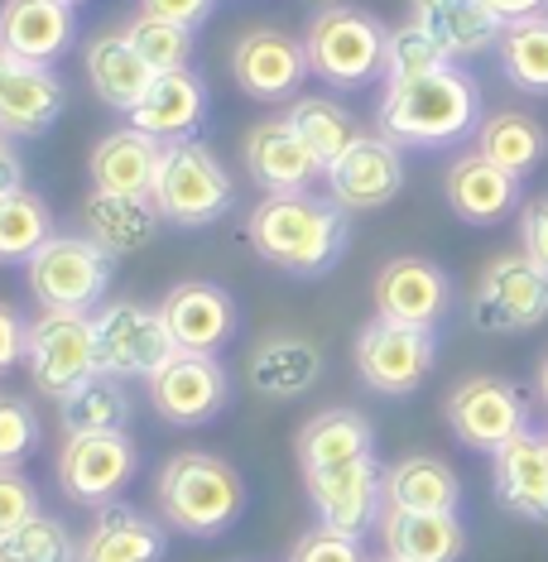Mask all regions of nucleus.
Listing matches in <instances>:
<instances>
[{
	"label": "nucleus",
	"mask_w": 548,
	"mask_h": 562,
	"mask_svg": "<svg viewBox=\"0 0 548 562\" xmlns=\"http://www.w3.org/2000/svg\"><path fill=\"white\" fill-rule=\"evenodd\" d=\"M97 327V366L101 375L116 380H149L155 370L178 351L169 327H164L159 303H107L101 313H92Z\"/></svg>",
	"instance_id": "obj_9"
},
{
	"label": "nucleus",
	"mask_w": 548,
	"mask_h": 562,
	"mask_svg": "<svg viewBox=\"0 0 548 562\" xmlns=\"http://www.w3.org/2000/svg\"><path fill=\"white\" fill-rule=\"evenodd\" d=\"M284 121L294 125L303 145L323 159V169H327V164H337L356 145V139L366 135L361 125L351 121V111H342L337 101H327V97H294V106L284 111Z\"/></svg>",
	"instance_id": "obj_38"
},
{
	"label": "nucleus",
	"mask_w": 548,
	"mask_h": 562,
	"mask_svg": "<svg viewBox=\"0 0 548 562\" xmlns=\"http://www.w3.org/2000/svg\"><path fill=\"white\" fill-rule=\"evenodd\" d=\"M380 481H385V471L376 467V457H356V462L309 471V476H303L309 501L317 509V524L356 533V539L385 515V491H380Z\"/></svg>",
	"instance_id": "obj_14"
},
{
	"label": "nucleus",
	"mask_w": 548,
	"mask_h": 562,
	"mask_svg": "<svg viewBox=\"0 0 548 562\" xmlns=\"http://www.w3.org/2000/svg\"><path fill=\"white\" fill-rule=\"evenodd\" d=\"M448 308H452V279L443 274L433 260L394 255V260L380 265V274H376V317L438 331V323L448 317Z\"/></svg>",
	"instance_id": "obj_18"
},
{
	"label": "nucleus",
	"mask_w": 548,
	"mask_h": 562,
	"mask_svg": "<svg viewBox=\"0 0 548 562\" xmlns=\"http://www.w3.org/2000/svg\"><path fill=\"white\" fill-rule=\"evenodd\" d=\"M313 72L303 40L284 30H250L232 48V78L250 101H289L299 97L303 78Z\"/></svg>",
	"instance_id": "obj_15"
},
{
	"label": "nucleus",
	"mask_w": 548,
	"mask_h": 562,
	"mask_svg": "<svg viewBox=\"0 0 548 562\" xmlns=\"http://www.w3.org/2000/svg\"><path fill=\"white\" fill-rule=\"evenodd\" d=\"M34 515H44L34 481L24 476L20 467H5V471H0V539H5V533H15L20 524H30Z\"/></svg>",
	"instance_id": "obj_44"
},
{
	"label": "nucleus",
	"mask_w": 548,
	"mask_h": 562,
	"mask_svg": "<svg viewBox=\"0 0 548 562\" xmlns=\"http://www.w3.org/2000/svg\"><path fill=\"white\" fill-rule=\"evenodd\" d=\"M380 543L394 562H457L467 553V529L457 515H414V509H385L380 515Z\"/></svg>",
	"instance_id": "obj_32"
},
{
	"label": "nucleus",
	"mask_w": 548,
	"mask_h": 562,
	"mask_svg": "<svg viewBox=\"0 0 548 562\" xmlns=\"http://www.w3.org/2000/svg\"><path fill=\"white\" fill-rule=\"evenodd\" d=\"M164 139L135 131V125H121V131L101 135L92 159H87V178L92 188H107V193H139L149 198L159 178V164H164Z\"/></svg>",
	"instance_id": "obj_26"
},
{
	"label": "nucleus",
	"mask_w": 548,
	"mask_h": 562,
	"mask_svg": "<svg viewBox=\"0 0 548 562\" xmlns=\"http://www.w3.org/2000/svg\"><path fill=\"white\" fill-rule=\"evenodd\" d=\"M111 274H116V255L101 250L87 232H58L24 265L30 299L44 313H92L107 299Z\"/></svg>",
	"instance_id": "obj_4"
},
{
	"label": "nucleus",
	"mask_w": 548,
	"mask_h": 562,
	"mask_svg": "<svg viewBox=\"0 0 548 562\" xmlns=\"http://www.w3.org/2000/svg\"><path fill=\"white\" fill-rule=\"evenodd\" d=\"M294 452H299V471L309 476V471H327L356 462V457H376V432L361 408H323L299 428Z\"/></svg>",
	"instance_id": "obj_33"
},
{
	"label": "nucleus",
	"mask_w": 548,
	"mask_h": 562,
	"mask_svg": "<svg viewBox=\"0 0 548 562\" xmlns=\"http://www.w3.org/2000/svg\"><path fill=\"white\" fill-rule=\"evenodd\" d=\"M63 106H68V87L54 68L0 48V131L15 139H40L58 125Z\"/></svg>",
	"instance_id": "obj_16"
},
{
	"label": "nucleus",
	"mask_w": 548,
	"mask_h": 562,
	"mask_svg": "<svg viewBox=\"0 0 548 562\" xmlns=\"http://www.w3.org/2000/svg\"><path fill=\"white\" fill-rule=\"evenodd\" d=\"M54 236V207L44 202V193L20 188L0 198V265H30Z\"/></svg>",
	"instance_id": "obj_36"
},
{
	"label": "nucleus",
	"mask_w": 548,
	"mask_h": 562,
	"mask_svg": "<svg viewBox=\"0 0 548 562\" xmlns=\"http://www.w3.org/2000/svg\"><path fill=\"white\" fill-rule=\"evenodd\" d=\"M246 375L255 394H265V400H299L323 375V351L299 331H270L265 341H255Z\"/></svg>",
	"instance_id": "obj_27"
},
{
	"label": "nucleus",
	"mask_w": 548,
	"mask_h": 562,
	"mask_svg": "<svg viewBox=\"0 0 548 562\" xmlns=\"http://www.w3.org/2000/svg\"><path fill=\"white\" fill-rule=\"evenodd\" d=\"M34 390L48 400H68L78 385L97 375V327L92 313H40L30 323V347H24Z\"/></svg>",
	"instance_id": "obj_8"
},
{
	"label": "nucleus",
	"mask_w": 548,
	"mask_h": 562,
	"mask_svg": "<svg viewBox=\"0 0 548 562\" xmlns=\"http://www.w3.org/2000/svg\"><path fill=\"white\" fill-rule=\"evenodd\" d=\"M443 193H448V207L457 222L467 226H495L515 212L519 202V178L505 173L501 164H491L487 155H462L452 159L448 178H443Z\"/></svg>",
	"instance_id": "obj_24"
},
{
	"label": "nucleus",
	"mask_w": 548,
	"mask_h": 562,
	"mask_svg": "<svg viewBox=\"0 0 548 562\" xmlns=\"http://www.w3.org/2000/svg\"><path fill=\"white\" fill-rule=\"evenodd\" d=\"M481 116V87L471 72H462L457 63L424 78H404L385 82L376 111V135L394 139L400 149H443L467 139Z\"/></svg>",
	"instance_id": "obj_1"
},
{
	"label": "nucleus",
	"mask_w": 548,
	"mask_h": 562,
	"mask_svg": "<svg viewBox=\"0 0 548 562\" xmlns=\"http://www.w3.org/2000/svg\"><path fill=\"white\" fill-rule=\"evenodd\" d=\"M443 414H448V428L457 432V442L471 447V452H501L510 438H519L529 428L525 394L501 375H467L448 394Z\"/></svg>",
	"instance_id": "obj_12"
},
{
	"label": "nucleus",
	"mask_w": 548,
	"mask_h": 562,
	"mask_svg": "<svg viewBox=\"0 0 548 562\" xmlns=\"http://www.w3.org/2000/svg\"><path fill=\"white\" fill-rule=\"evenodd\" d=\"M40 447V414L30 408L24 394L0 390V471L24 467Z\"/></svg>",
	"instance_id": "obj_42"
},
{
	"label": "nucleus",
	"mask_w": 548,
	"mask_h": 562,
	"mask_svg": "<svg viewBox=\"0 0 548 562\" xmlns=\"http://www.w3.org/2000/svg\"><path fill=\"white\" fill-rule=\"evenodd\" d=\"M385 40L390 30L380 24L371 10L361 5H323L309 20L303 48H309L313 78H323L327 87H366L376 72H385Z\"/></svg>",
	"instance_id": "obj_5"
},
{
	"label": "nucleus",
	"mask_w": 548,
	"mask_h": 562,
	"mask_svg": "<svg viewBox=\"0 0 548 562\" xmlns=\"http://www.w3.org/2000/svg\"><path fill=\"white\" fill-rule=\"evenodd\" d=\"M149 202L174 226H212L232 212L236 188H232V173L222 169V159L202 139H178V145L164 149Z\"/></svg>",
	"instance_id": "obj_6"
},
{
	"label": "nucleus",
	"mask_w": 548,
	"mask_h": 562,
	"mask_svg": "<svg viewBox=\"0 0 548 562\" xmlns=\"http://www.w3.org/2000/svg\"><path fill=\"white\" fill-rule=\"evenodd\" d=\"M82 226L101 250L135 255L159 236L164 216H159L155 202L139 198V193H107V188H92V193L82 198Z\"/></svg>",
	"instance_id": "obj_29"
},
{
	"label": "nucleus",
	"mask_w": 548,
	"mask_h": 562,
	"mask_svg": "<svg viewBox=\"0 0 548 562\" xmlns=\"http://www.w3.org/2000/svg\"><path fill=\"white\" fill-rule=\"evenodd\" d=\"M139 471V447L131 432H72L58 452V485L72 505L107 509Z\"/></svg>",
	"instance_id": "obj_11"
},
{
	"label": "nucleus",
	"mask_w": 548,
	"mask_h": 562,
	"mask_svg": "<svg viewBox=\"0 0 548 562\" xmlns=\"http://www.w3.org/2000/svg\"><path fill=\"white\" fill-rule=\"evenodd\" d=\"M356 375L366 380L376 394H414L438 366V331L433 327H410V323H390V317H371L356 331Z\"/></svg>",
	"instance_id": "obj_7"
},
{
	"label": "nucleus",
	"mask_w": 548,
	"mask_h": 562,
	"mask_svg": "<svg viewBox=\"0 0 548 562\" xmlns=\"http://www.w3.org/2000/svg\"><path fill=\"white\" fill-rule=\"evenodd\" d=\"M139 10H145V15H159V20L183 24V30H198V24L212 20L216 0H139Z\"/></svg>",
	"instance_id": "obj_47"
},
{
	"label": "nucleus",
	"mask_w": 548,
	"mask_h": 562,
	"mask_svg": "<svg viewBox=\"0 0 548 562\" xmlns=\"http://www.w3.org/2000/svg\"><path fill=\"white\" fill-rule=\"evenodd\" d=\"M246 236L265 265L284 274H327L347 255V212L333 198L279 193L250 212Z\"/></svg>",
	"instance_id": "obj_2"
},
{
	"label": "nucleus",
	"mask_w": 548,
	"mask_h": 562,
	"mask_svg": "<svg viewBox=\"0 0 548 562\" xmlns=\"http://www.w3.org/2000/svg\"><path fill=\"white\" fill-rule=\"evenodd\" d=\"M68 5H82V0H68Z\"/></svg>",
	"instance_id": "obj_51"
},
{
	"label": "nucleus",
	"mask_w": 548,
	"mask_h": 562,
	"mask_svg": "<svg viewBox=\"0 0 548 562\" xmlns=\"http://www.w3.org/2000/svg\"><path fill=\"white\" fill-rule=\"evenodd\" d=\"M202 121H208V82L198 72H155V82L145 87L139 106L131 111V125L145 135L178 145V139H198Z\"/></svg>",
	"instance_id": "obj_23"
},
{
	"label": "nucleus",
	"mask_w": 548,
	"mask_h": 562,
	"mask_svg": "<svg viewBox=\"0 0 548 562\" xmlns=\"http://www.w3.org/2000/svg\"><path fill=\"white\" fill-rule=\"evenodd\" d=\"M24 188V155H20V139L0 131V198L20 193Z\"/></svg>",
	"instance_id": "obj_48"
},
{
	"label": "nucleus",
	"mask_w": 548,
	"mask_h": 562,
	"mask_svg": "<svg viewBox=\"0 0 548 562\" xmlns=\"http://www.w3.org/2000/svg\"><path fill=\"white\" fill-rule=\"evenodd\" d=\"M78 5L68 0H0V48L54 68L78 40Z\"/></svg>",
	"instance_id": "obj_21"
},
{
	"label": "nucleus",
	"mask_w": 548,
	"mask_h": 562,
	"mask_svg": "<svg viewBox=\"0 0 548 562\" xmlns=\"http://www.w3.org/2000/svg\"><path fill=\"white\" fill-rule=\"evenodd\" d=\"M246 173L255 188H265V198L279 193H309L317 178H327L323 159L313 155L309 145L299 139V131L284 116L279 121H260L246 131Z\"/></svg>",
	"instance_id": "obj_20"
},
{
	"label": "nucleus",
	"mask_w": 548,
	"mask_h": 562,
	"mask_svg": "<svg viewBox=\"0 0 548 562\" xmlns=\"http://www.w3.org/2000/svg\"><path fill=\"white\" fill-rule=\"evenodd\" d=\"M487 10H495L505 24L510 20H529V15H548V0H481Z\"/></svg>",
	"instance_id": "obj_49"
},
{
	"label": "nucleus",
	"mask_w": 548,
	"mask_h": 562,
	"mask_svg": "<svg viewBox=\"0 0 548 562\" xmlns=\"http://www.w3.org/2000/svg\"><path fill=\"white\" fill-rule=\"evenodd\" d=\"M539 400H544V408H548V356L539 361Z\"/></svg>",
	"instance_id": "obj_50"
},
{
	"label": "nucleus",
	"mask_w": 548,
	"mask_h": 562,
	"mask_svg": "<svg viewBox=\"0 0 548 562\" xmlns=\"http://www.w3.org/2000/svg\"><path fill=\"white\" fill-rule=\"evenodd\" d=\"M385 509H414V515H457L462 505V481L443 457L414 452L400 457L394 467H385Z\"/></svg>",
	"instance_id": "obj_30"
},
{
	"label": "nucleus",
	"mask_w": 548,
	"mask_h": 562,
	"mask_svg": "<svg viewBox=\"0 0 548 562\" xmlns=\"http://www.w3.org/2000/svg\"><path fill=\"white\" fill-rule=\"evenodd\" d=\"M121 30L131 34L135 54L155 72H178V68H188V58H193V30H183V24H174V20H159V15H145V10H139V15L125 20Z\"/></svg>",
	"instance_id": "obj_39"
},
{
	"label": "nucleus",
	"mask_w": 548,
	"mask_h": 562,
	"mask_svg": "<svg viewBox=\"0 0 548 562\" xmlns=\"http://www.w3.org/2000/svg\"><path fill=\"white\" fill-rule=\"evenodd\" d=\"M131 414H135V404L125 394V380L101 375V370L58 404L63 438H72V432H125L131 428Z\"/></svg>",
	"instance_id": "obj_35"
},
{
	"label": "nucleus",
	"mask_w": 548,
	"mask_h": 562,
	"mask_svg": "<svg viewBox=\"0 0 548 562\" xmlns=\"http://www.w3.org/2000/svg\"><path fill=\"white\" fill-rule=\"evenodd\" d=\"M410 10L424 30L448 48V58H477V54H491L501 44V30L505 20L487 10L481 0H410Z\"/></svg>",
	"instance_id": "obj_31"
},
{
	"label": "nucleus",
	"mask_w": 548,
	"mask_h": 562,
	"mask_svg": "<svg viewBox=\"0 0 548 562\" xmlns=\"http://www.w3.org/2000/svg\"><path fill=\"white\" fill-rule=\"evenodd\" d=\"M0 562H78V539L58 515H34L0 539Z\"/></svg>",
	"instance_id": "obj_40"
},
{
	"label": "nucleus",
	"mask_w": 548,
	"mask_h": 562,
	"mask_svg": "<svg viewBox=\"0 0 548 562\" xmlns=\"http://www.w3.org/2000/svg\"><path fill=\"white\" fill-rule=\"evenodd\" d=\"M164 553H169L164 524L121 501L97 509L92 529L78 543V562H164Z\"/></svg>",
	"instance_id": "obj_25"
},
{
	"label": "nucleus",
	"mask_w": 548,
	"mask_h": 562,
	"mask_svg": "<svg viewBox=\"0 0 548 562\" xmlns=\"http://www.w3.org/2000/svg\"><path fill=\"white\" fill-rule=\"evenodd\" d=\"M289 562H366V548H361L356 533L317 524V529L299 533V543L289 548Z\"/></svg>",
	"instance_id": "obj_43"
},
{
	"label": "nucleus",
	"mask_w": 548,
	"mask_h": 562,
	"mask_svg": "<svg viewBox=\"0 0 548 562\" xmlns=\"http://www.w3.org/2000/svg\"><path fill=\"white\" fill-rule=\"evenodd\" d=\"M501 72L510 87L529 97H548V15H529V20H510L495 44Z\"/></svg>",
	"instance_id": "obj_37"
},
{
	"label": "nucleus",
	"mask_w": 548,
	"mask_h": 562,
	"mask_svg": "<svg viewBox=\"0 0 548 562\" xmlns=\"http://www.w3.org/2000/svg\"><path fill=\"white\" fill-rule=\"evenodd\" d=\"M477 155H487L515 178H529L548 155V131L529 111H491L477 125Z\"/></svg>",
	"instance_id": "obj_34"
},
{
	"label": "nucleus",
	"mask_w": 548,
	"mask_h": 562,
	"mask_svg": "<svg viewBox=\"0 0 548 562\" xmlns=\"http://www.w3.org/2000/svg\"><path fill=\"white\" fill-rule=\"evenodd\" d=\"M548 317V270L525 250H505L481 270L471 293V323L481 331H529Z\"/></svg>",
	"instance_id": "obj_10"
},
{
	"label": "nucleus",
	"mask_w": 548,
	"mask_h": 562,
	"mask_svg": "<svg viewBox=\"0 0 548 562\" xmlns=\"http://www.w3.org/2000/svg\"><path fill=\"white\" fill-rule=\"evenodd\" d=\"M155 501L169 529L188 539H216L246 509V481L226 457L212 452H174L159 467Z\"/></svg>",
	"instance_id": "obj_3"
},
{
	"label": "nucleus",
	"mask_w": 548,
	"mask_h": 562,
	"mask_svg": "<svg viewBox=\"0 0 548 562\" xmlns=\"http://www.w3.org/2000/svg\"><path fill=\"white\" fill-rule=\"evenodd\" d=\"M519 250H525L534 265L548 270V193L534 198L529 207L519 212Z\"/></svg>",
	"instance_id": "obj_45"
},
{
	"label": "nucleus",
	"mask_w": 548,
	"mask_h": 562,
	"mask_svg": "<svg viewBox=\"0 0 548 562\" xmlns=\"http://www.w3.org/2000/svg\"><path fill=\"white\" fill-rule=\"evenodd\" d=\"M448 63H452L448 48L433 40L418 20H410V24H400V30H390V40H385V72H380V78H385V82L424 78V72H438V68H448Z\"/></svg>",
	"instance_id": "obj_41"
},
{
	"label": "nucleus",
	"mask_w": 548,
	"mask_h": 562,
	"mask_svg": "<svg viewBox=\"0 0 548 562\" xmlns=\"http://www.w3.org/2000/svg\"><path fill=\"white\" fill-rule=\"evenodd\" d=\"M82 72H87V82H92L97 101H107L111 111H125V116L139 106L145 87L155 82V68L135 54L125 30H101L82 54Z\"/></svg>",
	"instance_id": "obj_28"
},
{
	"label": "nucleus",
	"mask_w": 548,
	"mask_h": 562,
	"mask_svg": "<svg viewBox=\"0 0 548 562\" xmlns=\"http://www.w3.org/2000/svg\"><path fill=\"white\" fill-rule=\"evenodd\" d=\"M159 313L178 351L216 356L236 337V303L212 279H183V284H174L159 299Z\"/></svg>",
	"instance_id": "obj_19"
},
{
	"label": "nucleus",
	"mask_w": 548,
	"mask_h": 562,
	"mask_svg": "<svg viewBox=\"0 0 548 562\" xmlns=\"http://www.w3.org/2000/svg\"><path fill=\"white\" fill-rule=\"evenodd\" d=\"M404 155L385 135H361L337 164H327V198L342 212H376L400 198Z\"/></svg>",
	"instance_id": "obj_17"
},
{
	"label": "nucleus",
	"mask_w": 548,
	"mask_h": 562,
	"mask_svg": "<svg viewBox=\"0 0 548 562\" xmlns=\"http://www.w3.org/2000/svg\"><path fill=\"white\" fill-rule=\"evenodd\" d=\"M380 562H394V558H380Z\"/></svg>",
	"instance_id": "obj_52"
},
{
	"label": "nucleus",
	"mask_w": 548,
	"mask_h": 562,
	"mask_svg": "<svg viewBox=\"0 0 548 562\" xmlns=\"http://www.w3.org/2000/svg\"><path fill=\"white\" fill-rule=\"evenodd\" d=\"M145 385H149L155 414L174 428L212 424V418L226 408V400H232V380H226L222 361H216V356H202V351H174Z\"/></svg>",
	"instance_id": "obj_13"
},
{
	"label": "nucleus",
	"mask_w": 548,
	"mask_h": 562,
	"mask_svg": "<svg viewBox=\"0 0 548 562\" xmlns=\"http://www.w3.org/2000/svg\"><path fill=\"white\" fill-rule=\"evenodd\" d=\"M24 347H30V323L20 317V308L0 303V375L24 366Z\"/></svg>",
	"instance_id": "obj_46"
},
{
	"label": "nucleus",
	"mask_w": 548,
	"mask_h": 562,
	"mask_svg": "<svg viewBox=\"0 0 548 562\" xmlns=\"http://www.w3.org/2000/svg\"><path fill=\"white\" fill-rule=\"evenodd\" d=\"M491 485L510 515L548 524V432L525 428L491 452Z\"/></svg>",
	"instance_id": "obj_22"
}]
</instances>
